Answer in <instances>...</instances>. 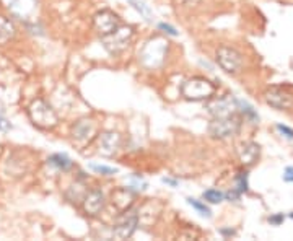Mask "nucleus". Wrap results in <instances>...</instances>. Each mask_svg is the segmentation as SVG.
<instances>
[{
    "instance_id": "1",
    "label": "nucleus",
    "mask_w": 293,
    "mask_h": 241,
    "mask_svg": "<svg viewBox=\"0 0 293 241\" xmlns=\"http://www.w3.org/2000/svg\"><path fill=\"white\" fill-rule=\"evenodd\" d=\"M28 114H29L31 123L38 127H41V129H52V127H55L59 123L57 112L54 111V108L49 103L41 98L35 100L29 104Z\"/></svg>"
},
{
    "instance_id": "2",
    "label": "nucleus",
    "mask_w": 293,
    "mask_h": 241,
    "mask_svg": "<svg viewBox=\"0 0 293 241\" xmlns=\"http://www.w3.org/2000/svg\"><path fill=\"white\" fill-rule=\"evenodd\" d=\"M166 51H168V43L165 39L160 38H153L142 47L140 51V61L145 67L148 69H156L160 67L165 62L166 57Z\"/></svg>"
},
{
    "instance_id": "3",
    "label": "nucleus",
    "mask_w": 293,
    "mask_h": 241,
    "mask_svg": "<svg viewBox=\"0 0 293 241\" xmlns=\"http://www.w3.org/2000/svg\"><path fill=\"white\" fill-rule=\"evenodd\" d=\"M181 92H183V96L189 101H202V100H209L210 96L215 93V86H213V83L209 82L207 78L192 77L186 80Z\"/></svg>"
},
{
    "instance_id": "4",
    "label": "nucleus",
    "mask_w": 293,
    "mask_h": 241,
    "mask_svg": "<svg viewBox=\"0 0 293 241\" xmlns=\"http://www.w3.org/2000/svg\"><path fill=\"white\" fill-rule=\"evenodd\" d=\"M240 117L235 114L225 116V117H213V120L209 124V132L215 139H228L240 131Z\"/></svg>"
},
{
    "instance_id": "5",
    "label": "nucleus",
    "mask_w": 293,
    "mask_h": 241,
    "mask_svg": "<svg viewBox=\"0 0 293 241\" xmlns=\"http://www.w3.org/2000/svg\"><path fill=\"white\" fill-rule=\"evenodd\" d=\"M132 36H134V28L121 25L114 33L103 36V43H105V47L111 54H119L131 44Z\"/></svg>"
},
{
    "instance_id": "6",
    "label": "nucleus",
    "mask_w": 293,
    "mask_h": 241,
    "mask_svg": "<svg viewBox=\"0 0 293 241\" xmlns=\"http://www.w3.org/2000/svg\"><path fill=\"white\" fill-rule=\"evenodd\" d=\"M217 62L226 74H238L243 69V55L232 46H220L217 49Z\"/></svg>"
},
{
    "instance_id": "7",
    "label": "nucleus",
    "mask_w": 293,
    "mask_h": 241,
    "mask_svg": "<svg viewBox=\"0 0 293 241\" xmlns=\"http://www.w3.org/2000/svg\"><path fill=\"white\" fill-rule=\"evenodd\" d=\"M93 23H94V28H96L100 36L103 38V36L114 33V31L121 26V18L111 10H101L94 15Z\"/></svg>"
},
{
    "instance_id": "8",
    "label": "nucleus",
    "mask_w": 293,
    "mask_h": 241,
    "mask_svg": "<svg viewBox=\"0 0 293 241\" xmlns=\"http://www.w3.org/2000/svg\"><path fill=\"white\" fill-rule=\"evenodd\" d=\"M209 112L213 117H225V116H232L236 114V109H238V101L232 96H226V98H220V100H213L209 106H207Z\"/></svg>"
},
{
    "instance_id": "9",
    "label": "nucleus",
    "mask_w": 293,
    "mask_h": 241,
    "mask_svg": "<svg viewBox=\"0 0 293 241\" xmlns=\"http://www.w3.org/2000/svg\"><path fill=\"white\" fill-rule=\"evenodd\" d=\"M266 101L275 109H290L293 108V95L282 90V88H271L266 92Z\"/></svg>"
},
{
    "instance_id": "10",
    "label": "nucleus",
    "mask_w": 293,
    "mask_h": 241,
    "mask_svg": "<svg viewBox=\"0 0 293 241\" xmlns=\"http://www.w3.org/2000/svg\"><path fill=\"white\" fill-rule=\"evenodd\" d=\"M105 194L100 189H91L90 192H86L83 196V210L86 215H98L103 208H105Z\"/></svg>"
},
{
    "instance_id": "11",
    "label": "nucleus",
    "mask_w": 293,
    "mask_h": 241,
    "mask_svg": "<svg viewBox=\"0 0 293 241\" xmlns=\"http://www.w3.org/2000/svg\"><path fill=\"white\" fill-rule=\"evenodd\" d=\"M139 225V215L136 212H129L124 219L116 225L113 230V236L117 239H127L134 235Z\"/></svg>"
},
{
    "instance_id": "12",
    "label": "nucleus",
    "mask_w": 293,
    "mask_h": 241,
    "mask_svg": "<svg viewBox=\"0 0 293 241\" xmlns=\"http://www.w3.org/2000/svg\"><path fill=\"white\" fill-rule=\"evenodd\" d=\"M121 134L109 131V132H103L100 137V154L106 155V157H113L117 154V150L121 148Z\"/></svg>"
},
{
    "instance_id": "13",
    "label": "nucleus",
    "mask_w": 293,
    "mask_h": 241,
    "mask_svg": "<svg viewBox=\"0 0 293 241\" xmlns=\"http://www.w3.org/2000/svg\"><path fill=\"white\" fill-rule=\"evenodd\" d=\"M96 134V123L93 119H80L72 127V135L75 140H90Z\"/></svg>"
},
{
    "instance_id": "14",
    "label": "nucleus",
    "mask_w": 293,
    "mask_h": 241,
    "mask_svg": "<svg viewBox=\"0 0 293 241\" xmlns=\"http://www.w3.org/2000/svg\"><path fill=\"white\" fill-rule=\"evenodd\" d=\"M259 145L256 142H244L240 145L238 148V155H240V160L243 165H252L257 160L259 157Z\"/></svg>"
},
{
    "instance_id": "15",
    "label": "nucleus",
    "mask_w": 293,
    "mask_h": 241,
    "mask_svg": "<svg viewBox=\"0 0 293 241\" xmlns=\"http://www.w3.org/2000/svg\"><path fill=\"white\" fill-rule=\"evenodd\" d=\"M15 26H13V23L9 20V18H5L0 15V46H4L10 41V39L15 38Z\"/></svg>"
},
{
    "instance_id": "16",
    "label": "nucleus",
    "mask_w": 293,
    "mask_h": 241,
    "mask_svg": "<svg viewBox=\"0 0 293 241\" xmlns=\"http://www.w3.org/2000/svg\"><path fill=\"white\" fill-rule=\"evenodd\" d=\"M49 165H52V166H55V168H59V170H69L70 166H72V162H70V158L67 157V155H64V154H54V155H51L49 157Z\"/></svg>"
},
{
    "instance_id": "17",
    "label": "nucleus",
    "mask_w": 293,
    "mask_h": 241,
    "mask_svg": "<svg viewBox=\"0 0 293 241\" xmlns=\"http://www.w3.org/2000/svg\"><path fill=\"white\" fill-rule=\"evenodd\" d=\"M202 197H204V200H207V202H210V204H220L221 200H223L225 194L218 189H207L204 192Z\"/></svg>"
},
{
    "instance_id": "18",
    "label": "nucleus",
    "mask_w": 293,
    "mask_h": 241,
    "mask_svg": "<svg viewBox=\"0 0 293 241\" xmlns=\"http://www.w3.org/2000/svg\"><path fill=\"white\" fill-rule=\"evenodd\" d=\"M187 204L189 205H192L197 212H199L201 215L204 217H212V212H210V208L205 205L204 202H201V200H197V199H192V197H187Z\"/></svg>"
},
{
    "instance_id": "19",
    "label": "nucleus",
    "mask_w": 293,
    "mask_h": 241,
    "mask_svg": "<svg viewBox=\"0 0 293 241\" xmlns=\"http://www.w3.org/2000/svg\"><path fill=\"white\" fill-rule=\"evenodd\" d=\"M90 168L98 174H105V176H111V174H116L117 170L116 168H111V166H105V165H90Z\"/></svg>"
},
{
    "instance_id": "20",
    "label": "nucleus",
    "mask_w": 293,
    "mask_h": 241,
    "mask_svg": "<svg viewBox=\"0 0 293 241\" xmlns=\"http://www.w3.org/2000/svg\"><path fill=\"white\" fill-rule=\"evenodd\" d=\"M158 29H161L163 33L170 35V36H178V31H176V28L171 26V25H168V23H160V25H158Z\"/></svg>"
},
{
    "instance_id": "21",
    "label": "nucleus",
    "mask_w": 293,
    "mask_h": 241,
    "mask_svg": "<svg viewBox=\"0 0 293 241\" xmlns=\"http://www.w3.org/2000/svg\"><path fill=\"white\" fill-rule=\"evenodd\" d=\"M248 191V178H246V173H241L238 176V192H244Z\"/></svg>"
},
{
    "instance_id": "22",
    "label": "nucleus",
    "mask_w": 293,
    "mask_h": 241,
    "mask_svg": "<svg viewBox=\"0 0 293 241\" xmlns=\"http://www.w3.org/2000/svg\"><path fill=\"white\" fill-rule=\"evenodd\" d=\"M10 123H9V120H7L2 114H0V131H2V132H7V131H9L10 129Z\"/></svg>"
},
{
    "instance_id": "23",
    "label": "nucleus",
    "mask_w": 293,
    "mask_h": 241,
    "mask_svg": "<svg viewBox=\"0 0 293 241\" xmlns=\"http://www.w3.org/2000/svg\"><path fill=\"white\" fill-rule=\"evenodd\" d=\"M277 129H279L280 132H285V134H287V137H293V131H290L288 129V127H285V126H282V124H279V126H277Z\"/></svg>"
},
{
    "instance_id": "24",
    "label": "nucleus",
    "mask_w": 293,
    "mask_h": 241,
    "mask_svg": "<svg viewBox=\"0 0 293 241\" xmlns=\"http://www.w3.org/2000/svg\"><path fill=\"white\" fill-rule=\"evenodd\" d=\"M282 220H283V215H275V217H271V219H269V222L274 223V225H280Z\"/></svg>"
},
{
    "instance_id": "25",
    "label": "nucleus",
    "mask_w": 293,
    "mask_h": 241,
    "mask_svg": "<svg viewBox=\"0 0 293 241\" xmlns=\"http://www.w3.org/2000/svg\"><path fill=\"white\" fill-rule=\"evenodd\" d=\"M285 181H293V170H291V168H287V171H285Z\"/></svg>"
},
{
    "instance_id": "26",
    "label": "nucleus",
    "mask_w": 293,
    "mask_h": 241,
    "mask_svg": "<svg viewBox=\"0 0 293 241\" xmlns=\"http://www.w3.org/2000/svg\"><path fill=\"white\" fill-rule=\"evenodd\" d=\"M163 183H166V184H171L173 188H176V186H178V183H176V181H173V179H170V178H163Z\"/></svg>"
},
{
    "instance_id": "27",
    "label": "nucleus",
    "mask_w": 293,
    "mask_h": 241,
    "mask_svg": "<svg viewBox=\"0 0 293 241\" xmlns=\"http://www.w3.org/2000/svg\"><path fill=\"white\" fill-rule=\"evenodd\" d=\"M290 217H291V219H293V214H290Z\"/></svg>"
}]
</instances>
